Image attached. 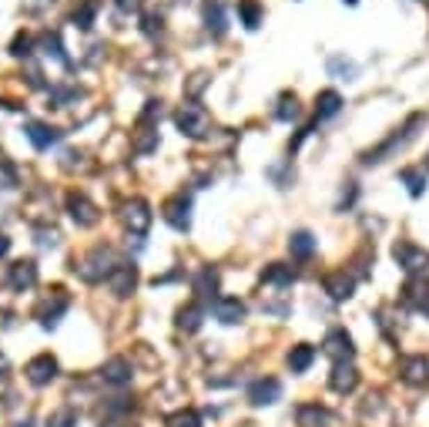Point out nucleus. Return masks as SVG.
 Listing matches in <instances>:
<instances>
[{
  "label": "nucleus",
  "instance_id": "obj_12",
  "mask_svg": "<svg viewBox=\"0 0 429 427\" xmlns=\"http://www.w3.org/2000/svg\"><path fill=\"white\" fill-rule=\"evenodd\" d=\"M325 353L336 360V364H346V360H353V340H349V333L346 330H332L325 336Z\"/></svg>",
  "mask_w": 429,
  "mask_h": 427
},
{
  "label": "nucleus",
  "instance_id": "obj_27",
  "mask_svg": "<svg viewBox=\"0 0 429 427\" xmlns=\"http://www.w3.org/2000/svg\"><path fill=\"white\" fill-rule=\"evenodd\" d=\"M406 300H410L416 310H429V283L426 279H412L406 286Z\"/></svg>",
  "mask_w": 429,
  "mask_h": 427
},
{
  "label": "nucleus",
  "instance_id": "obj_8",
  "mask_svg": "<svg viewBox=\"0 0 429 427\" xmlns=\"http://www.w3.org/2000/svg\"><path fill=\"white\" fill-rule=\"evenodd\" d=\"M396 259H399V266L410 272H423L429 266V253L426 249H419V246H412V242H396Z\"/></svg>",
  "mask_w": 429,
  "mask_h": 427
},
{
  "label": "nucleus",
  "instance_id": "obj_33",
  "mask_svg": "<svg viewBox=\"0 0 429 427\" xmlns=\"http://www.w3.org/2000/svg\"><path fill=\"white\" fill-rule=\"evenodd\" d=\"M329 71H332V75H342L346 81H353L355 75H359V68H355L353 61H346V58H332L329 61Z\"/></svg>",
  "mask_w": 429,
  "mask_h": 427
},
{
  "label": "nucleus",
  "instance_id": "obj_21",
  "mask_svg": "<svg viewBox=\"0 0 429 427\" xmlns=\"http://www.w3.org/2000/svg\"><path fill=\"white\" fill-rule=\"evenodd\" d=\"M195 293L202 296V300H215V293H218V272L205 266V270L198 272V279H195Z\"/></svg>",
  "mask_w": 429,
  "mask_h": 427
},
{
  "label": "nucleus",
  "instance_id": "obj_23",
  "mask_svg": "<svg viewBox=\"0 0 429 427\" xmlns=\"http://www.w3.org/2000/svg\"><path fill=\"white\" fill-rule=\"evenodd\" d=\"M97 10H101L97 0H81V3L74 7V14H71V20H74L81 31H88V27L94 24V17H97Z\"/></svg>",
  "mask_w": 429,
  "mask_h": 427
},
{
  "label": "nucleus",
  "instance_id": "obj_9",
  "mask_svg": "<svg viewBox=\"0 0 429 427\" xmlns=\"http://www.w3.org/2000/svg\"><path fill=\"white\" fill-rule=\"evenodd\" d=\"M279 397H282V384L275 377H261V380H255L252 390H248V401H252L255 407H268V404H275Z\"/></svg>",
  "mask_w": 429,
  "mask_h": 427
},
{
  "label": "nucleus",
  "instance_id": "obj_40",
  "mask_svg": "<svg viewBox=\"0 0 429 427\" xmlns=\"http://www.w3.org/2000/svg\"><path fill=\"white\" fill-rule=\"evenodd\" d=\"M3 373H7V357L0 353V377H3Z\"/></svg>",
  "mask_w": 429,
  "mask_h": 427
},
{
  "label": "nucleus",
  "instance_id": "obj_39",
  "mask_svg": "<svg viewBox=\"0 0 429 427\" xmlns=\"http://www.w3.org/2000/svg\"><path fill=\"white\" fill-rule=\"evenodd\" d=\"M10 253V239L7 235H0V256H7Z\"/></svg>",
  "mask_w": 429,
  "mask_h": 427
},
{
  "label": "nucleus",
  "instance_id": "obj_35",
  "mask_svg": "<svg viewBox=\"0 0 429 427\" xmlns=\"http://www.w3.org/2000/svg\"><path fill=\"white\" fill-rule=\"evenodd\" d=\"M31 47H34V38H31V34H17V40L10 44V54H14V58H27Z\"/></svg>",
  "mask_w": 429,
  "mask_h": 427
},
{
  "label": "nucleus",
  "instance_id": "obj_4",
  "mask_svg": "<svg viewBox=\"0 0 429 427\" xmlns=\"http://www.w3.org/2000/svg\"><path fill=\"white\" fill-rule=\"evenodd\" d=\"M161 215H165V222H168L171 229L188 233V229H191V199H188V195H175V199H168L165 209H161Z\"/></svg>",
  "mask_w": 429,
  "mask_h": 427
},
{
  "label": "nucleus",
  "instance_id": "obj_10",
  "mask_svg": "<svg viewBox=\"0 0 429 427\" xmlns=\"http://www.w3.org/2000/svg\"><path fill=\"white\" fill-rule=\"evenodd\" d=\"M108 283H111L114 296H131V293H134V286H138V266H131V263L114 266V272L108 276Z\"/></svg>",
  "mask_w": 429,
  "mask_h": 427
},
{
  "label": "nucleus",
  "instance_id": "obj_42",
  "mask_svg": "<svg viewBox=\"0 0 429 427\" xmlns=\"http://www.w3.org/2000/svg\"><path fill=\"white\" fill-rule=\"evenodd\" d=\"M426 169H429V155H426Z\"/></svg>",
  "mask_w": 429,
  "mask_h": 427
},
{
  "label": "nucleus",
  "instance_id": "obj_43",
  "mask_svg": "<svg viewBox=\"0 0 429 427\" xmlns=\"http://www.w3.org/2000/svg\"><path fill=\"white\" fill-rule=\"evenodd\" d=\"M346 3H355V0H346Z\"/></svg>",
  "mask_w": 429,
  "mask_h": 427
},
{
  "label": "nucleus",
  "instance_id": "obj_38",
  "mask_svg": "<svg viewBox=\"0 0 429 427\" xmlns=\"http://www.w3.org/2000/svg\"><path fill=\"white\" fill-rule=\"evenodd\" d=\"M205 84H208V75H205V71H202V75H195V81L188 84V95H198V91H202Z\"/></svg>",
  "mask_w": 429,
  "mask_h": 427
},
{
  "label": "nucleus",
  "instance_id": "obj_19",
  "mask_svg": "<svg viewBox=\"0 0 429 427\" xmlns=\"http://www.w3.org/2000/svg\"><path fill=\"white\" fill-rule=\"evenodd\" d=\"M215 316H218L222 323H238L245 316V303L242 300H232V296H228V300H218V303H215Z\"/></svg>",
  "mask_w": 429,
  "mask_h": 427
},
{
  "label": "nucleus",
  "instance_id": "obj_18",
  "mask_svg": "<svg viewBox=\"0 0 429 427\" xmlns=\"http://www.w3.org/2000/svg\"><path fill=\"white\" fill-rule=\"evenodd\" d=\"M24 132H27V138H31V145H34V148H40V152H44V148H51L57 138H60V132L47 128V125H40V121H31Z\"/></svg>",
  "mask_w": 429,
  "mask_h": 427
},
{
  "label": "nucleus",
  "instance_id": "obj_28",
  "mask_svg": "<svg viewBox=\"0 0 429 427\" xmlns=\"http://www.w3.org/2000/svg\"><path fill=\"white\" fill-rule=\"evenodd\" d=\"M238 17L248 31H255L261 24V3L259 0H238Z\"/></svg>",
  "mask_w": 429,
  "mask_h": 427
},
{
  "label": "nucleus",
  "instance_id": "obj_36",
  "mask_svg": "<svg viewBox=\"0 0 429 427\" xmlns=\"http://www.w3.org/2000/svg\"><path fill=\"white\" fill-rule=\"evenodd\" d=\"M145 34H148V38H154V34H161V17H158V14H151V17H145Z\"/></svg>",
  "mask_w": 429,
  "mask_h": 427
},
{
  "label": "nucleus",
  "instance_id": "obj_11",
  "mask_svg": "<svg viewBox=\"0 0 429 427\" xmlns=\"http://www.w3.org/2000/svg\"><path fill=\"white\" fill-rule=\"evenodd\" d=\"M399 373L410 387H423V384H429V360L426 357H406L399 364Z\"/></svg>",
  "mask_w": 429,
  "mask_h": 427
},
{
  "label": "nucleus",
  "instance_id": "obj_1",
  "mask_svg": "<svg viewBox=\"0 0 429 427\" xmlns=\"http://www.w3.org/2000/svg\"><path fill=\"white\" fill-rule=\"evenodd\" d=\"M158 115H161V101H148L145 111L138 115V128H134V152L138 155H151L158 148V128H154Z\"/></svg>",
  "mask_w": 429,
  "mask_h": 427
},
{
  "label": "nucleus",
  "instance_id": "obj_32",
  "mask_svg": "<svg viewBox=\"0 0 429 427\" xmlns=\"http://www.w3.org/2000/svg\"><path fill=\"white\" fill-rule=\"evenodd\" d=\"M275 115H279L282 121H296V118H299V98H296V95H282L279 111H275Z\"/></svg>",
  "mask_w": 429,
  "mask_h": 427
},
{
  "label": "nucleus",
  "instance_id": "obj_31",
  "mask_svg": "<svg viewBox=\"0 0 429 427\" xmlns=\"http://www.w3.org/2000/svg\"><path fill=\"white\" fill-rule=\"evenodd\" d=\"M47 427H77V410L74 407H60L47 417Z\"/></svg>",
  "mask_w": 429,
  "mask_h": 427
},
{
  "label": "nucleus",
  "instance_id": "obj_7",
  "mask_svg": "<svg viewBox=\"0 0 429 427\" xmlns=\"http://www.w3.org/2000/svg\"><path fill=\"white\" fill-rule=\"evenodd\" d=\"M54 377H57V360L51 353H40V357H34V360L27 364V380H31L34 387H47Z\"/></svg>",
  "mask_w": 429,
  "mask_h": 427
},
{
  "label": "nucleus",
  "instance_id": "obj_20",
  "mask_svg": "<svg viewBox=\"0 0 429 427\" xmlns=\"http://www.w3.org/2000/svg\"><path fill=\"white\" fill-rule=\"evenodd\" d=\"M312 360H316V347H309V343H299V347H292V353H289L292 373H305V370L312 367Z\"/></svg>",
  "mask_w": 429,
  "mask_h": 427
},
{
  "label": "nucleus",
  "instance_id": "obj_26",
  "mask_svg": "<svg viewBox=\"0 0 429 427\" xmlns=\"http://www.w3.org/2000/svg\"><path fill=\"white\" fill-rule=\"evenodd\" d=\"M339 108H342V98H339L336 91H318L316 95V115L318 118L339 115Z\"/></svg>",
  "mask_w": 429,
  "mask_h": 427
},
{
  "label": "nucleus",
  "instance_id": "obj_5",
  "mask_svg": "<svg viewBox=\"0 0 429 427\" xmlns=\"http://www.w3.org/2000/svg\"><path fill=\"white\" fill-rule=\"evenodd\" d=\"M67 212H71V219H74L81 229H91V226H97V219H101L97 205H94L88 195H81V192L67 195Z\"/></svg>",
  "mask_w": 429,
  "mask_h": 427
},
{
  "label": "nucleus",
  "instance_id": "obj_13",
  "mask_svg": "<svg viewBox=\"0 0 429 427\" xmlns=\"http://www.w3.org/2000/svg\"><path fill=\"white\" fill-rule=\"evenodd\" d=\"M296 421H299V427H332L336 424L332 410L318 407V404H302L299 414H296Z\"/></svg>",
  "mask_w": 429,
  "mask_h": 427
},
{
  "label": "nucleus",
  "instance_id": "obj_17",
  "mask_svg": "<svg viewBox=\"0 0 429 427\" xmlns=\"http://www.w3.org/2000/svg\"><path fill=\"white\" fill-rule=\"evenodd\" d=\"M101 377L108 380V384H131V364L124 360V357H114V360H108L104 367H101Z\"/></svg>",
  "mask_w": 429,
  "mask_h": 427
},
{
  "label": "nucleus",
  "instance_id": "obj_29",
  "mask_svg": "<svg viewBox=\"0 0 429 427\" xmlns=\"http://www.w3.org/2000/svg\"><path fill=\"white\" fill-rule=\"evenodd\" d=\"M205 24H208V31H211L215 38H222L225 31H228V24H225V10H222V3H208V7H205Z\"/></svg>",
  "mask_w": 429,
  "mask_h": 427
},
{
  "label": "nucleus",
  "instance_id": "obj_14",
  "mask_svg": "<svg viewBox=\"0 0 429 427\" xmlns=\"http://www.w3.org/2000/svg\"><path fill=\"white\" fill-rule=\"evenodd\" d=\"M329 384H332V390H336V394H353L355 384H359V373H355V367L346 360V364H336V367H332Z\"/></svg>",
  "mask_w": 429,
  "mask_h": 427
},
{
  "label": "nucleus",
  "instance_id": "obj_3",
  "mask_svg": "<svg viewBox=\"0 0 429 427\" xmlns=\"http://www.w3.org/2000/svg\"><path fill=\"white\" fill-rule=\"evenodd\" d=\"M175 121H178V128H181V135L188 138H202L208 128V115L202 104H195V101H188V104H181L178 108V115H175Z\"/></svg>",
  "mask_w": 429,
  "mask_h": 427
},
{
  "label": "nucleus",
  "instance_id": "obj_37",
  "mask_svg": "<svg viewBox=\"0 0 429 427\" xmlns=\"http://www.w3.org/2000/svg\"><path fill=\"white\" fill-rule=\"evenodd\" d=\"M114 3H118V10H124V14H138L145 0H114Z\"/></svg>",
  "mask_w": 429,
  "mask_h": 427
},
{
  "label": "nucleus",
  "instance_id": "obj_34",
  "mask_svg": "<svg viewBox=\"0 0 429 427\" xmlns=\"http://www.w3.org/2000/svg\"><path fill=\"white\" fill-rule=\"evenodd\" d=\"M399 178H403V182L410 185V192H412V195H423V185H426V178L416 172V169H406V172L399 175Z\"/></svg>",
  "mask_w": 429,
  "mask_h": 427
},
{
  "label": "nucleus",
  "instance_id": "obj_15",
  "mask_svg": "<svg viewBox=\"0 0 429 427\" xmlns=\"http://www.w3.org/2000/svg\"><path fill=\"white\" fill-rule=\"evenodd\" d=\"M322 286H325V293H329L332 300H349V296H353V276H346V270L329 272V276L322 279Z\"/></svg>",
  "mask_w": 429,
  "mask_h": 427
},
{
  "label": "nucleus",
  "instance_id": "obj_6",
  "mask_svg": "<svg viewBox=\"0 0 429 427\" xmlns=\"http://www.w3.org/2000/svg\"><path fill=\"white\" fill-rule=\"evenodd\" d=\"M121 219H124V226H128L134 235H145L151 226V209L145 199H131L128 205H124V212H121Z\"/></svg>",
  "mask_w": 429,
  "mask_h": 427
},
{
  "label": "nucleus",
  "instance_id": "obj_16",
  "mask_svg": "<svg viewBox=\"0 0 429 427\" xmlns=\"http://www.w3.org/2000/svg\"><path fill=\"white\" fill-rule=\"evenodd\" d=\"M34 283H38V266H34L31 259L10 266V286H14V290H31Z\"/></svg>",
  "mask_w": 429,
  "mask_h": 427
},
{
  "label": "nucleus",
  "instance_id": "obj_2",
  "mask_svg": "<svg viewBox=\"0 0 429 427\" xmlns=\"http://www.w3.org/2000/svg\"><path fill=\"white\" fill-rule=\"evenodd\" d=\"M74 272L84 279V283H101L104 276H111L114 272V256L111 249H104V246H97L91 249L88 256H81L74 263Z\"/></svg>",
  "mask_w": 429,
  "mask_h": 427
},
{
  "label": "nucleus",
  "instance_id": "obj_41",
  "mask_svg": "<svg viewBox=\"0 0 429 427\" xmlns=\"http://www.w3.org/2000/svg\"><path fill=\"white\" fill-rule=\"evenodd\" d=\"M108 427H121V424H108Z\"/></svg>",
  "mask_w": 429,
  "mask_h": 427
},
{
  "label": "nucleus",
  "instance_id": "obj_25",
  "mask_svg": "<svg viewBox=\"0 0 429 427\" xmlns=\"http://www.w3.org/2000/svg\"><path fill=\"white\" fill-rule=\"evenodd\" d=\"M202 316H205V306H202V303H191L185 310H178V327L188 333H195L202 327Z\"/></svg>",
  "mask_w": 429,
  "mask_h": 427
},
{
  "label": "nucleus",
  "instance_id": "obj_30",
  "mask_svg": "<svg viewBox=\"0 0 429 427\" xmlns=\"http://www.w3.org/2000/svg\"><path fill=\"white\" fill-rule=\"evenodd\" d=\"M165 427H202V417L198 410H178V414H168Z\"/></svg>",
  "mask_w": 429,
  "mask_h": 427
},
{
  "label": "nucleus",
  "instance_id": "obj_24",
  "mask_svg": "<svg viewBox=\"0 0 429 427\" xmlns=\"http://www.w3.org/2000/svg\"><path fill=\"white\" fill-rule=\"evenodd\" d=\"M289 253L296 256V259H309V256L316 253V239H312V233H292V239H289Z\"/></svg>",
  "mask_w": 429,
  "mask_h": 427
},
{
  "label": "nucleus",
  "instance_id": "obj_22",
  "mask_svg": "<svg viewBox=\"0 0 429 427\" xmlns=\"http://www.w3.org/2000/svg\"><path fill=\"white\" fill-rule=\"evenodd\" d=\"M261 279H265V283H272V286H292L296 270H292V266H282V263H272V266H265Z\"/></svg>",
  "mask_w": 429,
  "mask_h": 427
}]
</instances>
